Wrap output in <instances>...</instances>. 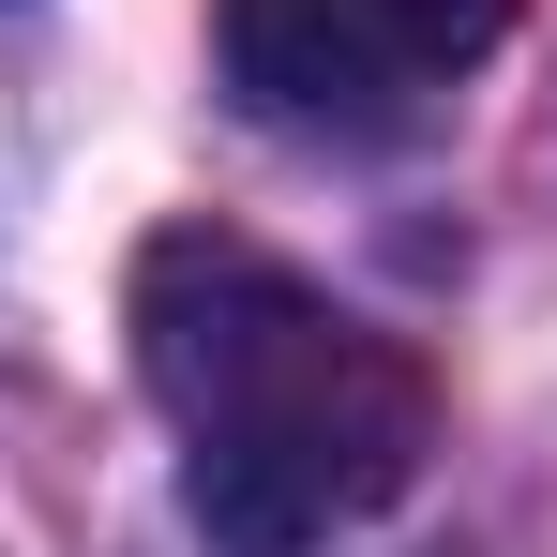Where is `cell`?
I'll list each match as a JSON object with an SVG mask.
<instances>
[{"instance_id":"obj_1","label":"cell","mask_w":557,"mask_h":557,"mask_svg":"<svg viewBox=\"0 0 557 557\" xmlns=\"http://www.w3.org/2000/svg\"><path fill=\"white\" fill-rule=\"evenodd\" d=\"M121 332L182 437V512L211 557H332L437 453L422 347H392L242 226H151Z\"/></svg>"},{"instance_id":"obj_2","label":"cell","mask_w":557,"mask_h":557,"mask_svg":"<svg viewBox=\"0 0 557 557\" xmlns=\"http://www.w3.org/2000/svg\"><path fill=\"white\" fill-rule=\"evenodd\" d=\"M512 0H226V91L272 136H407L497 61Z\"/></svg>"}]
</instances>
